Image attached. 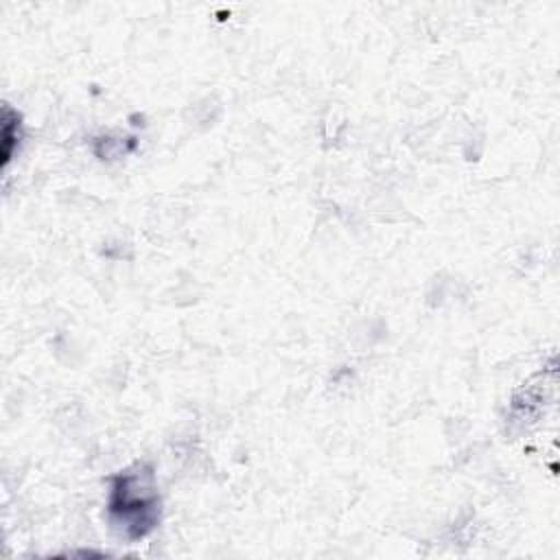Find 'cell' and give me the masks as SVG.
<instances>
[{"label": "cell", "instance_id": "obj_1", "mask_svg": "<svg viewBox=\"0 0 560 560\" xmlns=\"http://www.w3.org/2000/svg\"><path fill=\"white\" fill-rule=\"evenodd\" d=\"M131 477H120L118 486L114 488V497H112V514H116L120 518V523H125V529L129 532V536L140 538L144 536L158 516V501L155 497L142 488V492H131Z\"/></svg>", "mask_w": 560, "mask_h": 560}]
</instances>
